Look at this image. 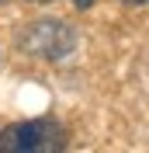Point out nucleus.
<instances>
[{
	"mask_svg": "<svg viewBox=\"0 0 149 153\" xmlns=\"http://www.w3.org/2000/svg\"><path fill=\"white\" fill-rule=\"evenodd\" d=\"M69 136L56 118H28L0 132V153H59Z\"/></svg>",
	"mask_w": 149,
	"mask_h": 153,
	"instance_id": "nucleus-1",
	"label": "nucleus"
},
{
	"mask_svg": "<svg viewBox=\"0 0 149 153\" xmlns=\"http://www.w3.org/2000/svg\"><path fill=\"white\" fill-rule=\"evenodd\" d=\"M73 45H76V31L59 18H42L21 31V49L38 59H49V63L66 59L73 52Z\"/></svg>",
	"mask_w": 149,
	"mask_h": 153,
	"instance_id": "nucleus-2",
	"label": "nucleus"
},
{
	"mask_svg": "<svg viewBox=\"0 0 149 153\" xmlns=\"http://www.w3.org/2000/svg\"><path fill=\"white\" fill-rule=\"evenodd\" d=\"M73 7L76 10H87V7H94V0H73Z\"/></svg>",
	"mask_w": 149,
	"mask_h": 153,
	"instance_id": "nucleus-3",
	"label": "nucleus"
},
{
	"mask_svg": "<svg viewBox=\"0 0 149 153\" xmlns=\"http://www.w3.org/2000/svg\"><path fill=\"white\" fill-rule=\"evenodd\" d=\"M125 4H135V7H142V4H146V0H125Z\"/></svg>",
	"mask_w": 149,
	"mask_h": 153,
	"instance_id": "nucleus-4",
	"label": "nucleus"
},
{
	"mask_svg": "<svg viewBox=\"0 0 149 153\" xmlns=\"http://www.w3.org/2000/svg\"><path fill=\"white\" fill-rule=\"evenodd\" d=\"M35 4H52V0H35Z\"/></svg>",
	"mask_w": 149,
	"mask_h": 153,
	"instance_id": "nucleus-5",
	"label": "nucleus"
},
{
	"mask_svg": "<svg viewBox=\"0 0 149 153\" xmlns=\"http://www.w3.org/2000/svg\"><path fill=\"white\" fill-rule=\"evenodd\" d=\"M0 4H4V0H0Z\"/></svg>",
	"mask_w": 149,
	"mask_h": 153,
	"instance_id": "nucleus-6",
	"label": "nucleus"
}]
</instances>
